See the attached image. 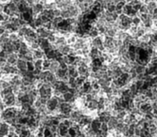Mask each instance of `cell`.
Returning <instances> with one entry per match:
<instances>
[{
  "mask_svg": "<svg viewBox=\"0 0 157 137\" xmlns=\"http://www.w3.org/2000/svg\"><path fill=\"white\" fill-rule=\"evenodd\" d=\"M37 91H38L39 97L44 98V99H49L50 97H52L54 95L52 86L49 84H47V83L40 82L37 86Z\"/></svg>",
  "mask_w": 157,
  "mask_h": 137,
  "instance_id": "6da1fadb",
  "label": "cell"
},
{
  "mask_svg": "<svg viewBox=\"0 0 157 137\" xmlns=\"http://www.w3.org/2000/svg\"><path fill=\"white\" fill-rule=\"evenodd\" d=\"M4 13L10 17H17L21 15L17 4L13 2L12 0L4 4Z\"/></svg>",
  "mask_w": 157,
  "mask_h": 137,
  "instance_id": "7a4b0ae2",
  "label": "cell"
},
{
  "mask_svg": "<svg viewBox=\"0 0 157 137\" xmlns=\"http://www.w3.org/2000/svg\"><path fill=\"white\" fill-rule=\"evenodd\" d=\"M73 110H74L73 104L66 102V101H62L60 104V105H59V108H58V113L65 116L66 118H69V115H70V113Z\"/></svg>",
  "mask_w": 157,
  "mask_h": 137,
  "instance_id": "3957f363",
  "label": "cell"
},
{
  "mask_svg": "<svg viewBox=\"0 0 157 137\" xmlns=\"http://www.w3.org/2000/svg\"><path fill=\"white\" fill-rule=\"evenodd\" d=\"M103 40H104V35H99L94 39L91 40V46L98 48L99 51L104 52L105 51V47L103 44Z\"/></svg>",
  "mask_w": 157,
  "mask_h": 137,
  "instance_id": "277c9868",
  "label": "cell"
},
{
  "mask_svg": "<svg viewBox=\"0 0 157 137\" xmlns=\"http://www.w3.org/2000/svg\"><path fill=\"white\" fill-rule=\"evenodd\" d=\"M85 115H83V113L82 112V110L78 109H74L69 115V119L74 123V124H78L82 119L84 118Z\"/></svg>",
  "mask_w": 157,
  "mask_h": 137,
  "instance_id": "5b68a950",
  "label": "cell"
},
{
  "mask_svg": "<svg viewBox=\"0 0 157 137\" xmlns=\"http://www.w3.org/2000/svg\"><path fill=\"white\" fill-rule=\"evenodd\" d=\"M35 30H36V34H37L38 39H48L49 36L53 33L52 30H50L49 28L46 27L44 26H40L38 28H36Z\"/></svg>",
  "mask_w": 157,
  "mask_h": 137,
  "instance_id": "8992f818",
  "label": "cell"
},
{
  "mask_svg": "<svg viewBox=\"0 0 157 137\" xmlns=\"http://www.w3.org/2000/svg\"><path fill=\"white\" fill-rule=\"evenodd\" d=\"M15 67L18 71V74H21L29 70V62L23 58H18V60L15 64Z\"/></svg>",
  "mask_w": 157,
  "mask_h": 137,
  "instance_id": "52a82bcc",
  "label": "cell"
},
{
  "mask_svg": "<svg viewBox=\"0 0 157 137\" xmlns=\"http://www.w3.org/2000/svg\"><path fill=\"white\" fill-rule=\"evenodd\" d=\"M10 132H12V125L0 119V135L7 137Z\"/></svg>",
  "mask_w": 157,
  "mask_h": 137,
  "instance_id": "ba28073f",
  "label": "cell"
},
{
  "mask_svg": "<svg viewBox=\"0 0 157 137\" xmlns=\"http://www.w3.org/2000/svg\"><path fill=\"white\" fill-rule=\"evenodd\" d=\"M38 44L39 48L44 52H47L53 48V43H51L48 39H38Z\"/></svg>",
  "mask_w": 157,
  "mask_h": 137,
  "instance_id": "9c48e42d",
  "label": "cell"
},
{
  "mask_svg": "<svg viewBox=\"0 0 157 137\" xmlns=\"http://www.w3.org/2000/svg\"><path fill=\"white\" fill-rule=\"evenodd\" d=\"M44 5L42 3V2H39V3H36L33 6H31V11L33 13V16H38L40 15L43 11L44 10Z\"/></svg>",
  "mask_w": 157,
  "mask_h": 137,
  "instance_id": "30bf717a",
  "label": "cell"
},
{
  "mask_svg": "<svg viewBox=\"0 0 157 137\" xmlns=\"http://www.w3.org/2000/svg\"><path fill=\"white\" fill-rule=\"evenodd\" d=\"M61 97L63 98V100L64 101H66V102H70V104H73V102L75 101V100L77 99L76 95L72 92V91H71L70 89H69L68 91H66V92L63 93Z\"/></svg>",
  "mask_w": 157,
  "mask_h": 137,
  "instance_id": "8fae6325",
  "label": "cell"
},
{
  "mask_svg": "<svg viewBox=\"0 0 157 137\" xmlns=\"http://www.w3.org/2000/svg\"><path fill=\"white\" fill-rule=\"evenodd\" d=\"M55 75L58 78V80H63V81H67V79L69 77L68 72H67V68H60L59 70L56 72Z\"/></svg>",
  "mask_w": 157,
  "mask_h": 137,
  "instance_id": "7c38bea8",
  "label": "cell"
},
{
  "mask_svg": "<svg viewBox=\"0 0 157 137\" xmlns=\"http://www.w3.org/2000/svg\"><path fill=\"white\" fill-rule=\"evenodd\" d=\"M57 50L60 52V54H62L63 55H68L69 54H71L73 52V49H72V46L69 44H63V45H61V46H58L57 47Z\"/></svg>",
  "mask_w": 157,
  "mask_h": 137,
  "instance_id": "4fadbf2b",
  "label": "cell"
},
{
  "mask_svg": "<svg viewBox=\"0 0 157 137\" xmlns=\"http://www.w3.org/2000/svg\"><path fill=\"white\" fill-rule=\"evenodd\" d=\"M139 109L143 115H145V114H149V113H152V111H153L151 101H147V102H143V104H141Z\"/></svg>",
  "mask_w": 157,
  "mask_h": 137,
  "instance_id": "5bb4252c",
  "label": "cell"
},
{
  "mask_svg": "<svg viewBox=\"0 0 157 137\" xmlns=\"http://www.w3.org/2000/svg\"><path fill=\"white\" fill-rule=\"evenodd\" d=\"M18 58H19V56H18L17 53H13V54H10L7 55V58L5 59V62L8 63V64H10V65L15 66Z\"/></svg>",
  "mask_w": 157,
  "mask_h": 137,
  "instance_id": "9a60e30c",
  "label": "cell"
},
{
  "mask_svg": "<svg viewBox=\"0 0 157 137\" xmlns=\"http://www.w3.org/2000/svg\"><path fill=\"white\" fill-rule=\"evenodd\" d=\"M67 72H68V76L69 77H74L77 78L78 76V67L75 64H70L68 65V68H67Z\"/></svg>",
  "mask_w": 157,
  "mask_h": 137,
  "instance_id": "2e32d148",
  "label": "cell"
},
{
  "mask_svg": "<svg viewBox=\"0 0 157 137\" xmlns=\"http://www.w3.org/2000/svg\"><path fill=\"white\" fill-rule=\"evenodd\" d=\"M119 121L117 119V117H114V116H112L111 118L109 119L108 121V128H109V131H115L117 127V125H118Z\"/></svg>",
  "mask_w": 157,
  "mask_h": 137,
  "instance_id": "e0dca14e",
  "label": "cell"
},
{
  "mask_svg": "<svg viewBox=\"0 0 157 137\" xmlns=\"http://www.w3.org/2000/svg\"><path fill=\"white\" fill-rule=\"evenodd\" d=\"M59 68H60V62L58 60H50L47 70L50 71L53 73H56V72H57Z\"/></svg>",
  "mask_w": 157,
  "mask_h": 137,
  "instance_id": "ac0fdd59",
  "label": "cell"
},
{
  "mask_svg": "<svg viewBox=\"0 0 157 137\" xmlns=\"http://www.w3.org/2000/svg\"><path fill=\"white\" fill-rule=\"evenodd\" d=\"M32 54H33V58L35 59H44L46 58V55H44V52L43 50H41L40 48L35 49V50H32Z\"/></svg>",
  "mask_w": 157,
  "mask_h": 137,
  "instance_id": "d6986e66",
  "label": "cell"
},
{
  "mask_svg": "<svg viewBox=\"0 0 157 137\" xmlns=\"http://www.w3.org/2000/svg\"><path fill=\"white\" fill-rule=\"evenodd\" d=\"M101 51H99L98 48H95V47H91V49H90V52H89V56L92 58V59H94V58H98L100 55H101Z\"/></svg>",
  "mask_w": 157,
  "mask_h": 137,
  "instance_id": "ffe728a7",
  "label": "cell"
},
{
  "mask_svg": "<svg viewBox=\"0 0 157 137\" xmlns=\"http://www.w3.org/2000/svg\"><path fill=\"white\" fill-rule=\"evenodd\" d=\"M86 108L88 110H90L91 112L97 111L98 109V100H91L86 102Z\"/></svg>",
  "mask_w": 157,
  "mask_h": 137,
  "instance_id": "44dd1931",
  "label": "cell"
},
{
  "mask_svg": "<svg viewBox=\"0 0 157 137\" xmlns=\"http://www.w3.org/2000/svg\"><path fill=\"white\" fill-rule=\"evenodd\" d=\"M151 32H146L144 35H142L140 38H138V40H140V42L150 43V41H151Z\"/></svg>",
  "mask_w": 157,
  "mask_h": 137,
  "instance_id": "7402d4cb",
  "label": "cell"
},
{
  "mask_svg": "<svg viewBox=\"0 0 157 137\" xmlns=\"http://www.w3.org/2000/svg\"><path fill=\"white\" fill-rule=\"evenodd\" d=\"M147 7H148L149 13H150V14H153L154 9L157 8V2H156V1H150V2L147 4Z\"/></svg>",
  "mask_w": 157,
  "mask_h": 137,
  "instance_id": "603a6c76",
  "label": "cell"
},
{
  "mask_svg": "<svg viewBox=\"0 0 157 137\" xmlns=\"http://www.w3.org/2000/svg\"><path fill=\"white\" fill-rule=\"evenodd\" d=\"M141 24H142V21H141V19H140V17H139L138 15L132 17V25H133V26H140Z\"/></svg>",
  "mask_w": 157,
  "mask_h": 137,
  "instance_id": "cb8c5ba5",
  "label": "cell"
},
{
  "mask_svg": "<svg viewBox=\"0 0 157 137\" xmlns=\"http://www.w3.org/2000/svg\"><path fill=\"white\" fill-rule=\"evenodd\" d=\"M138 13H149V10H148V7H147V4L145 3H142L139 10H138Z\"/></svg>",
  "mask_w": 157,
  "mask_h": 137,
  "instance_id": "d4e9b609",
  "label": "cell"
},
{
  "mask_svg": "<svg viewBox=\"0 0 157 137\" xmlns=\"http://www.w3.org/2000/svg\"><path fill=\"white\" fill-rule=\"evenodd\" d=\"M107 11H109V12H115V11L117 10V7H116V4H108L107 5V8L106 9Z\"/></svg>",
  "mask_w": 157,
  "mask_h": 137,
  "instance_id": "484cf974",
  "label": "cell"
},
{
  "mask_svg": "<svg viewBox=\"0 0 157 137\" xmlns=\"http://www.w3.org/2000/svg\"><path fill=\"white\" fill-rule=\"evenodd\" d=\"M100 131L103 132H109L108 124L107 123H101V126H100Z\"/></svg>",
  "mask_w": 157,
  "mask_h": 137,
  "instance_id": "4316f807",
  "label": "cell"
},
{
  "mask_svg": "<svg viewBox=\"0 0 157 137\" xmlns=\"http://www.w3.org/2000/svg\"><path fill=\"white\" fill-rule=\"evenodd\" d=\"M7 137H20V136H19V134L17 132H15L14 131H12Z\"/></svg>",
  "mask_w": 157,
  "mask_h": 137,
  "instance_id": "83f0119b",
  "label": "cell"
},
{
  "mask_svg": "<svg viewBox=\"0 0 157 137\" xmlns=\"http://www.w3.org/2000/svg\"><path fill=\"white\" fill-rule=\"evenodd\" d=\"M153 26H154L155 28H157V19L153 20Z\"/></svg>",
  "mask_w": 157,
  "mask_h": 137,
  "instance_id": "f1b7e54d",
  "label": "cell"
},
{
  "mask_svg": "<svg viewBox=\"0 0 157 137\" xmlns=\"http://www.w3.org/2000/svg\"><path fill=\"white\" fill-rule=\"evenodd\" d=\"M133 1V0H126V3L127 4H130V3H132Z\"/></svg>",
  "mask_w": 157,
  "mask_h": 137,
  "instance_id": "f546056e",
  "label": "cell"
},
{
  "mask_svg": "<svg viewBox=\"0 0 157 137\" xmlns=\"http://www.w3.org/2000/svg\"><path fill=\"white\" fill-rule=\"evenodd\" d=\"M2 77H3V72L0 70V79H2Z\"/></svg>",
  "mask_w": 157,
  "mask_h": 137,
  "instance_id": "4dcf8cb0",
  "label": "cell"
},
{
  "mask_svg": "<svg viewBox=\"0 0 157 137\" xmlns=\"http://www.w3.org/2000/svg\"><path fill=\"white\" fill-rule=\"evenodd\" d=\"M1 114H2V110L0 109V117H1Z\"/></svg>",
  "mask_w": 157,
  "mask_h": 137,
  "instance_id": "1f68e13d",
  "label": "cell"
},
{
  "mask_svg": "<svg viewBox=\"0 0 157 137\" xmlns=\"http://www.w3.org/2000/svg\"><path fill=\"white\" fill-rule=\"evenodd\" d=\"M0 93H1V90H0Z\"/></svg>",
  "mask_w": 157,
  "mask_h": 137,
  "instance_id": "d6a6232c",
  "label": "cell"
}]
</instances>
